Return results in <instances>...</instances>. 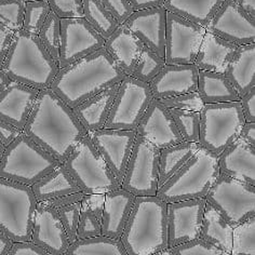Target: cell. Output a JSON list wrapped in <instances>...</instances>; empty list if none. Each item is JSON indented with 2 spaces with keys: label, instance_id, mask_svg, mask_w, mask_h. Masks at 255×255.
I'll use <instances>...</instances> for the list:
<instances>
[{
  "label": "cell",
  "instance_id": "1",
  "mask_svg": "<svg viewBox=\"0 0 255 255\" xmlns=\"http://www.w3.org/2000/svg\"><path fill=\"white\" fill-rule=\"evenodd\" d=\"M23 132L61 163L88 135L73 108L49 88L38 93Z\"/></svg>",
  "mask_w": 255,
  "mask_h": 255
},
{
  "label": "cell",
  "instance_id": "2",
  "mask_svg": "<svg viewBox=\"0 0 255 255\" xmlns=\"http://www.w3.org/2000/svg\"><path fill=\"white\" fill-rule=\"evenodd\" d=\"M126 77L103 47L60 68L49 89L69 107L75 108Z\"/></svg>",
  "mask_w": 255,
  "mask_h": 255
},
{
  "label": "cell",
  "instance_id": "3",
  "mask_svg": "<svg viewBox=\"0 0 255 255\" xmlns=\"http://www.w3.org/2000/svg\"><path fill=\"white\" fill-rule=\"evenodd\" d=\"M0 69L9 79L40 91L52 84L60 67L37 35L21 29L13 33Z\"/></svg>",
  "mask_w": 255,
  "mask_h": 255
},
{
  "label": "cell",
  "instance_id": "4",
  "mask_svg": "<svg viewBox=\"0 0 255 255\" xmlns=\"http://www.w3.org/2000/svg\"><path fill=\"white\" fill-rule=\"evenodd\" d=\"M168 205L156 196L135 197L120 240L129 255H150L168 248Z\"/></svg>",
  "mask_w": 255,
  "mask_h": 255
},
{
  "label": "cell",
  "instance_id": "5",
  "mask_svg": "<svg viewBox=\"0 0 255 255\" xmlns=\"http://www.w3.org/2000/svg\"><path fill=\"white\" fill-rule=\"evenodd\" d=\"M220 175L219 158L202 146L162 186L157 198L168 203L205 198Z\"/></svg>",
  "mask_w": 255,
  "mask_h": 255
},
{
  "label": "cell",
  "instance_id": "6",
  "mask_svg": "<svg viewBox=\"0 0 255 255\" xmlns=\"http://www.w3.org/2000/svg\"><path fill=\"white\" fill-rule=\"evenodd\" d=\"M60 163L22 131L5 146L0 160V177L30 187Z\"/></svg>",
  "mask_w": 255,
  "mask_h": 255
},
{
  "label": "cell",
  "instance_id": "7",
  "mask_svg": "<svg viewBox=\"0 0 255 255\" xmlns=\"http://www.w3.org/2000/svg\"><path fill=\"white\" fill-rule=\"evenodd\" d=\"M37 201L26 185L0 177V232L11 241H30Z\"/></svg>",
  "mask_w": 255,
  "mask_h": 255
},
{
  "label": "cell",
  "instance_id": "8",
  "mask_svg": "<svg viewBox=\"0 0 255 255\" xmlns=\"http://www.w3.org/2000/svg\"><path fill=\"white\" fill-rule=\"evenodd\" d=\"M64 167L86 195L107 194L120 188V184L108 168L89 134L73 149Z\"/></svg>",
  "mask_w": 255,
  "mask_h": 255
},
{
  "label": "cell",
  "instance_id": "9",
  "mask_svg": "<svg viewBox=\"0 0 255 255\" xmlns=\"http://www.w3.org/2000/svg\"><path fill=\"white\" fill-rule=\"evenodd\" d=\"M245 124L240 101L205 104L200 111L198 143L219 156L239 137Z\"/></svg>",
  "mask_w": 255,
  "mask_h": 255
},
{
  "label": "cell",
  "instance_id": "10",
  "mask_svg": "<svg viewBox=\"0 0 255 255\" xmlns=\"http://www.w3.org/2000/svg\"><path fill=\"white\" fill-rule=\"evenodd\" d=\"M205 199L233 226L255 216V186L225 174L220 173Z\"/></svg>",
  "mask_w": 255,
  "mask_h": 255
},
{
  "label": "cell",
  "instance_id": "11",
  "mask_svg": "<svg viewBox=\"0 0 255 255\" xmlns=\"http://www.w3.org/2000/svg\"><path fill=\"white\" fill-rule=\"evenodd\" d=\"M160 150L136 134L120 187L135 197L156 196Z\"/></svg>",
  "mask_w": 255,
  "mask_h": 255
},
{
  "label": "cell",
  "instance_id": "12",
  "mask_svg": "<svg viewBox=\"0 0 255 255\" xmlns=\"http://www.w3.org/2000/svg\"><path fill=\"white\" fill-rule=\"evenodd\" d=\"M154 99L148 84L139 81L132 76L120 81L105 129L135 131L145 111Z\"/></svg>",
  "mask_w": 255,
  "mask_h": 255
},
{
  "label": "cell",
  "instance_id": "13",
  "mask_svg": "<svg viewBox=\"0 0 255 255\" xmlns=\"http://www.w3.org/2000/svg\"><path fill=\"white\" fill-rule=\"evenodd\" d=\"M206 28L167 11L164 62L167 65L194 64Z\"/></svg>",
  "mask_w": 255,
  "mask_h": 255
},
{
  "label": "cell",
  "instance_id": "14",
  "mask_svg": "<svg viewBox=\"0 0 255 255\" xmlns=\"http://www.w3.org/2000/svg\"><path fill=\"white\" fill-rule=\"evenodd\" d=\"M105 39L85 17L61 20V44L59 67H66L104 47Z\"/></svg>",
  "mask_w": 255,
  "mask_h": 255
},
{
  "label": "cell",
  "instance_id": "15",
  "mask_svg": "<svg viewBox=\"0 0 255 255\" xmlns=\"http://www.w3.org/2000/svg\"><path fill=\"white\" fill-rule=\"evenodd\" d=\"M206 30L236 46L255 43V17L249 15L234 0H224Z\"/></svg>",
  "mask_w": 255,
  "mask_h": 255
},
{
  "label": "cell",
  "instance_id": "16",
  "mask_svg": "<svg viewBox=\"0 0 255 255\" xmlns=\"http://www.w3.org/2000/svg\"><path fill=\"white\" fill-rule=\"evenodd\" d=\"M206 199L168 203V248L173 249L200 238V227Z\"/></svg>",
  "mask_w": 255,
  "mask_h": 255
},
{
  "label": "cell",
  "instance_id": "17",
  "mask_svg": "<svg viewBox=\"0 0 255 255\" xmlns=\"http://www.w3.org/2000/svg\"><path fill=\"white\" fill-rule=\"evenodd\" d=\"M88 134L108 168L121 184L135 142L136 132L103 128Z\"/></svg>",
  "mask_w": 255,
  "mask_h": 255
},
{
  "label": "cell",
  "instance_id": "18",
  "mask_svg": "<svg viewBox=\"0 0 255 255\" xmlns=\"http://www.w3.org/2000/svg\"><path fill=\"white\" fill-rule=\"evenodd\" d=\"M135 132L159 150L184 142L170 111L157 99L150 102Z\"/></svg>",
  "mask_w": 255,
  "mask_h": 255
},
{
  "label": "cell",
  "instance_id": "19",
  "mask_svg": "<svg viewBox=\"0 0 255 255\" xmlns=\"http://www.w3.org/2000/svg\"><path fill=\"white\" fill-rule=\"evenodd\" d=\"M30 241L51 255H65L71 242L57 210L37 202Z\"/></svg>",
  "mask_w": 255,
  "mask_h": 255
},
{
  "label": "cell",
  "instance_id": "20",
  "mask_svg": "<svg viewBox=\"0 0 255 255\" xmlns=\"http://www.w3.org/2000/svg\"><path fill=\"white\" fill-rule=\"evenodd\" d=\"M167 10L163 5L134 11L125 22L144 46L164 59Z\"/></svg>",
  "mask_w": 255,
  "mask_h": 255
},
{
  "label": "cell",
  "instance_id": "21",
  "mask_svg": "<svg viewBox=\"0 0 255 255\" xmlns=\"http://www.w3.org/2000/svg\"><path fill=\"white\" fill-rule=\"evenodd\" d=\"M39 91L14 80L0 91V120L23 131Z\"/></svg>",
  "mask_w": 255,
  "mask_h": 255
},
{
  "label": "cell",
  "instance_id": "22",
  "mask_svg": "<svg viewBox=\"0 0 255 255\" xmlns=\"http://www.w3.org/2000/svg\"><path fill=\"white\" fill-rule=\"evenodd\" d=\"M199 69L195 64L189 65H167L150 81L152 97L157 100L173 98L197 92Z\"/></svg>",
  "mask_w": 255,
  "mask_h": 255
},
{
  "label": "cell",
  "instance_id": "23",
  "mask_svg": "<svg viewBox=\"0 0 255 255\" xmlns=\"http://www.w3.org/2000/svg\"><path fill=\"white\" fill-rule=\"evenodd\" d=\"M218 158L220 173L255 186V147L238 137Z\"/></svg>",
  "mask_w": 255,
  "mask_h": 255
},
{
  "label": "cell",
  "instance_id": "24",
  "mask_svg": "<svg viewBox=\"0 0 255 255\" xmlns=\"http://www.w3.org/2000/svg\"><path fill=\"white\" fill-rule=\"evenodd\" d=\"M134 200L135 196L121 187L105 194V205L101 218L102 236L120 239Z\"/></svg>",
  "mask_w": 255,
  "mask_h": 255
},
{
  "label": "cell",
  "instance_id": "25",
  "mask_svg": "<svg viewBox=\"0 0 255 255\" xmlns=\"http://www.w3.org/2000/svg\"><path fill=\"white\" fill-rule=\"evenodd\" d=\"M144 44L125 24L119 25L107 38L105 50L127 76H130L138 60Z\"/></svg>",
  "mask_w": 255,
  "mask_h": 255
},
{
  "label": "cell",
  "instance_id": "26",
  "mask_svg": "<svg viewBox=\"0 0 255 255\" xmlns=\"http://www.w3.org/2000/svg\"><path fill=\"white\" fill-rule=\"evenodd\" d=\"M120 82L113 85L73 108L76 116L78 117L88 133L101 130L105 127Z\"/></svg>",
  "mask_w": 255,
  "mask_h": 255
},
{
  "label": "cell",
  "instance_id": "27",
  "mask_svg": "<svg viewBox=\"0 0 255 255\" xmlns=\"http://www.w3.org/2000/svg\"><path fill=\"white\" fill-rule=\"evenodd\" d=\"M238 46L226 41L206 30L202 38L195 65L199 71L224 73Z\"/></svg>",
  "mask_w": 255,
  "mask_h": 255
},
{
  "label": "cell",
  "instance_id": "28",
  "mask_svg": "<svg viewBox=\"0 0 255 255\" xmlns=\"http://www.w3.org/2000/svg\"><path fill=\"white\" fill-rule=\"evenodd\" d=\"M223 74L237 90L240 99L255 88V43L238 46Z\"/></svg>",
  "mask_w": 255,
  "mask_h": 255
},
{
  "label": "cell",
  "instance_id": "29",
  "mask_svg": "<svg viewBox=\"0 0 255 255\" xmlns=\"http://www.w3.org/2000/svg\"><path fill=\"white\" fill-rule=\"evenodd\" d=\"M30 188L37 202L47 201L57 198V197L81 191L63 163H60L48 175L30 186Z\"/></svg>",
  "mask_w": 255,
  "mask_h": 255
},
{
  "label": "cell",
  "instance_id": "30",
  "mask_svg": "<svg viewBox=\"0 0 255 255\" xmlns=\"http://www.w3.org/2000/svg\"><path fill=\"white\" fill-rule=\"evenodd\" d=\"M197 92L203 104L240 101L237 90L226 78V76L222 73L199 71Z\"/></svg>",
  "mask_w": 255,
  "mask_h": 255
},
{
  "label": "cell",
  "instance_id": "31",
  "mask_svg": "<svg viewBox=\"0 0 255 255\" xmlns=\"http://www.w3.org/2000/svg\"><path fill=\"white\" fill-rule=\"evenodd\" d=\"M234 226L216 210L206 203L200 227V238L228 254L232 252Z\"/></svg>",
  "mask_w": 255,
  "mask_h": 255
},
{
  "label": "cell",
  "instance_id": "32",
  "mask_svg": "<svg viewBox=\"0 0 255 255\" xmlns=\"http://www.w3.org/2000/svg\"><path fill=\"white\" fill-rule=\"evenodd\" d=\"M223 1L224 0H164L163 7L168 12L206 28Z\"/></svg>",
  "mask_w": 255,
  "mask_h": 255
},
{
  "label": "cell",
  "instance_id": "33",
  "mask_svg": "<svg viewBox=\"0 0 255 255\" xmlns=\"http://www.w3.org/2000/svg\"><path fill=\"white\" fill-rule=\"evenodd\" d=\"M201 147L199 143L182 142L160 150L159 154V187L167 182L184 163ZM158 187V188H159Z\"/></svg>",
  "mask_w": 255,
  "mask_h": 255
},
{
  "label": "cell",
  "instance_id": "34",
  "mask_svg": "<svg viewBox=\"0 0 255 255\" xmlns=\"http://www.w3.org/2000/svg\"><path fill=\"white\" fill-rule=\"evenodd\" d=\"M65 255H129L120 239L105 236L75 240L69 245Z\"/></svg>",
  "mask_w": 255,
  "mask_h": 255
},
{
  "label": "cell",
  "instance_id": "35",
  "mask_svg": "<svg viewBox=\"0 0 255 255\" xmlns=\"http://www.w3.org/2000/svg\"><path fill=\"white\" fill-rule=\"evenodd\" d=\"M84 17L106 40L119 26L115 17L106 10L100 0H82Z\"/></svg>",
  "mask_w": 255,
  "mask_h": 255
},
{
  "label": "cell",
  "instance_id": "36",
  "mask_svg": "<svg viewBox=\"0 0 255 255\" xmlns=\"http://www.w3.org/2000/svg\"><path fill=\"white\" fill-rule=\"evenodd\" d=\"M164 65L165 62L163 57L159 56L148 47L144 46L141 55H139L130 76H132L133 78L149 85L150 81L161 72V69L164 67Z\"/></svg>",
  "mask_w": 255,
  "mask_h": 255
},
{
  "label": "cell",
  "instance_id": "37",
  "mask_svg": "<svg viewBox=\"0 0 255 255\" xmlns=\"http://www.w3.org/2000/svg\"><path fill=\"white\" fill-rule=\"evenodd\" d=\"M231 255H255V216L234 226Z\"/></svg>",
  "mask_w": 255,
  "mask_h": 255
},
{
  "label": "cell",
  "instance_id": "38",
  "mask_svg": "<svg viewBox=\"0 0 255 255\" xmlns=\"http://www.w3.org/2000/svg\"><path fill=\"white\" fill-rule=\"evenodd\" d=\"M37 36L50 55L59 63L61 44V18L51 11Z\"/></svg>",
  "mask_w": 255,
  "mask_h": 255
},
{
  "label": "cell",
  "instance_id": "39",
  "mask_svg": "<svg viewBox=\"0 0 255 255\" xmlns=\"http://www.w3.org/2000/svg\"><path fill=\"white\" fill-rule=\"evenodd\" d=\"M184 142L198 143L200 130V112L169 110Z\"/></svg>",
  "mask_w": 255,
  "mask_h": 255
},
{
  "label": "cell",
  "instance_id": "40",
  "mask_svg": "<svg viewBox=\"0 0 255 255\" xmlns=\"http://www.w3.org/2000/svg\"><path fill=\"white\" fill-rule=\"evenodd\" d=\"M50 12L51 9L48 0H37V1L25 2L22 29L28 31L30 34L38 35Z\"/></svg>",
  "mask_w": 255,
  "mask_h": 255
},
{
  "label": "cell",
  "instance_id": "41",
  "mask_svg": "<svg viewBox=\"0 0 255 255\" xmlns=\"http://www.w3.org/2000/svg\"><path fill=\"white\" fill-rule=\"evenodd\" d=\"M24 11L23 0H0V24L16 33L23 28Z\"/></svg>",
  "mask_w": 255,
  "mask_h": 255
},
{
  "label": "cell",
  "instance_id": "42",
  "mask_svg": "<svg viewBox=\"0 0 255 255\" xmlns=\"http://www.w3.org/2000/svg\"><path fill=\"white\" fill-rule=\"evenodd\" d=\"M102 235L101 219L95 216L88 210L81 207V212L79 216V223L77 233H76V240L89 239L98 237Z\"/></svg>",
  "mask_w": 255,
  "mask_h": 255
},
{
  "label": "cell",
  "instance_id": "43",
  "mask_svg": "<svg viewBox=\"0 0 255 255\" xmlns=\"http://www.w3.org/2000/svg\"><path fill=\"white\" fill-rule=\"evenodd\" d=\"M172 251L174 255H231L201 238L177 246Z\"/></svg>",
  "mask_w": 255,
  "mask_h": 255
},
{
  "label": "cell",
  "instance_id": "44",
  "mask_svg": "<svg viewBox=\"0 0 255 255\" xmlns=\"http://www.w3.org/2000/svg\"><path fill=\"white\" fill-rule=\"evenodd\" d=\"M159 102L168 110H183V111H194L200 112L203 107L202 101L198 92H191L183 95H177L173 98L161 99Z\"/></svg>",
  "mask_w": 255,
  "mask_h": 255
},
{
  "label": "cell",
  "instance_id": "45",
  "mask_svg": "<svg viewBox=\"0 0 255 255\" xmlns=\"http://www.w3.org/2000/svg\"><path fill=\"white\" fill-rule=\"evenodd\" d=\"M51 11L63 18L84 17V3L82 0H48Z\"/></svg>",
  "mask_w": 255,
  "mask_h": 255
},
{
  "label": "cell",
  "instance_id": "46",
  "mask_svg": "<svg viewBox=\"0 0 255 255\" xmlns=\"http://www.w3.org/2000/svg\"><path fill=\"white\" fill-rule=\"evenodd\" d=\"M62 221V225L65 229V233L69 239V242L76 240V233H77L79 216L81 212V202L74 203V205L64 207L57 210Z\"/></svg>",
  "mask_w": 255,
  "mask_h": 255
},
{
  "label": "cell",
  "instance_id": "47",
  "mask_svg": "<svg viewBox=\"0 0 255 255\" xmlns=\"http://www.w3.org/2000/svg\"><path fill=\"white\" fill-rule=\"evenodd\" d=\"M100 1L115 17L119 25L125 24L129 16L134 12L129 0H100Z\"/></svg>",
  "mask_w": 255,
  "mask_h": 255
},
{
  "label": "cell",
  "instance_id": "48",
  "mask_svg": "<svg viewBox=\"0 0 255 255\" xmlns=\"http://www.w3.org/2000/svg\"><path fill=\"white\" fill-rule=\"evenodd\" d=\"M105 205V194H95V195H85L81 201V207L93 213L99 219L102 218L103 209Z\"/></svg>",
  "mask_w": 255,
  "mask_h": 255
},
{
  "label": "cell",
  "instance_id": "49",
  "mask_svg": "<svg viewBox=\"0 0 255 255\" xmlns=\"http://www.w3.org/2000/svg\"><path fill=\"white\" fill-rule=\"evenodd\" d=\"M8 255H51L31 241L13 242Z\"/></svg>",
  "mask_w": 255,
  "mask_h": 255
},
{
  "label": "cell",
  "instance_id": "50",
  "mask_svg": "<svg viewBox=\"0 0 255 255\" xmlns=\"http://www.w3.org/2000/svg\"><path fill=\"white\" fill-rule=\"evenodd\" d=\"M240 105L246 123H255V88L240 99Z\"/></svg>",
  "mask_w": 255,
  "mask_h": 255
},
{
  "label": "cell",
  "instance_id": "51",
  "mask_svg": "<svg viewBox=\"0 0 255 255\" xmlns=\"http://www.w3.org/2000/svg\"><path fill=\"white\" fill-rule=\"evenodd\" d=\"M86 194L82 193V191H78V193L71 194V195H66V196H62V197H57V198L54 199H50L47 201H42L43 203H46L47 206L53 208L55 210H59L61 208L67 207L74 205V203L81 202L82 199H84Z\"/></svg>",
  "mask_w": 255,
  "mask_h": 255
},
{
  "label": "cell",
  "instance_id": "52",
  "mask_svg": "<svg viewBox=\"0 0 255 255\" xmlns=\"http://www.w3.org/2000/svg\"><path fill=\"white\" fill-rule=\"evenodd\" d=\"M21 132L22 130L0 120V142L4 146H8Z\"/></svg>",
  "mask_w": 255,
  "mask_h": 255
},
{
  "label": "cell",
  "instance_id": "53",
  "mask_svg": "<svg viewBox=\"0 0 255 255\" xmlns=\"http://www.w3.org/2000/svg\"><path fill=\"white\" fill-rule=\"evenodd\" d=\"M12 36H13V33L0 24V67L2 65L5 55H7Z\"/></svg>",
  "mask_w": 255,
  "mask_h": 255
},
{
  "label": "cell",
  "instance_id": "54",
  "mask_svg": "<svg viewBox=\"0 0 255 255\" xmlns=\"http://www.w3.org/2000/svg\"><path fill=\"white\" fill-rule=\"evenodd\" d=\"M239 138L255 147V123H246L240 131Z\"/></svg>",
  "mask_w": 255,
  "mask_h": 255
},
{
  "label": "cell",
  "instance_id": "55",
  "mask_svg": "<svg viewBox=\"0 0 255 255\" xmlns=\"http://www.w3.org/2000/svg\"><path fill=\"white\" fill-rule=\"evenodd\" d=\"M134 11L163 5L164 0H129Z\"/></svg>",
  "mask_w": 255,
  "mask_h": 255
},
{
  "label": "cell",
  "instance_id": "56",
  "mask_svg": "<svg viewBox=\"0 0 255 255\" xmlns=\"http://www.w3.org/2000/svg\"><path fill=\"white\" fill-rule=\"evenodd\" d=\"M234 1L249 15L255 17V0H234Z\"/></svg>",
  "mask_w": 255,
  "mask_h": 255
},
{
  "label": "cell",
  "instance_id": "57",
  "mask_svg": "<svg viewBox=\"0 0 255 255\" xmlns=\"http://www.w3.org/2000/svg\"><path fill=\"white\" fill-rule=\"evenodd\" d=\"M12 245H13V241H11L0 232V255H8Z\"/></svg>",
  "mask_w": 255,
  "mask_h": 255
},
{
  "label": "cell",
  "instance_id": "58",
  "mask_svg": "<svg viewBox=\"0 0 255 255\" xmlns=\"http://www.w3.org/2000/svg\"><path fill=\"white\" fill-rule=\"evenodd\" d=\"M10 81V79L5 76V74L0 69V91L2 90V89L8 85V82Z\"/></svg>",
  "mask_w": 255,
  "mask_h": 255
},
{
  "label": "cell",
  "instance_id": "59",
  "mask_svg": "<svg viewBox=\"0 0 255 255\" xmlns=\"http://www.w3.org/2000/svg\"><path fill=\"white\" fill-rule=\"evenodd\" d=\"M150 255H174V253H173V251H172V249L167 248V249H163V250H161V251L152 253Z\"/></svg>",
  "mask_w": 255,
  "mask_h": 255
},
{
  "label": "cell",
  "instance_id": "60",
  "mask_svg": "<svg viewBox=\"0 0 255 255\" xmlns=\"http://www.w3.org/2000/svg\"><path fill=\"white\" fill-rule=\"evenodd\" d=\"M4 149H5V146L1 142H0V160H1L2 155H3V152H4Z\"/></svg>",
  "mask_w": 255,
  "mask_h": 255
},
{
  "label": "cell",
  "instance_id": "61",
  "mask_svg": "<svg viewBox=\"0 0 255 255\" xmlns=\"http://www.w3.org/2000/svg\"><path fill=\"white\" fill-rule=\"evenodd\" d=\"M23 1H25V2H27V1H37V0H23Z\"/></svg>",
  "mask_w": 255,
  "mask_h": 255
}]
</instances>
